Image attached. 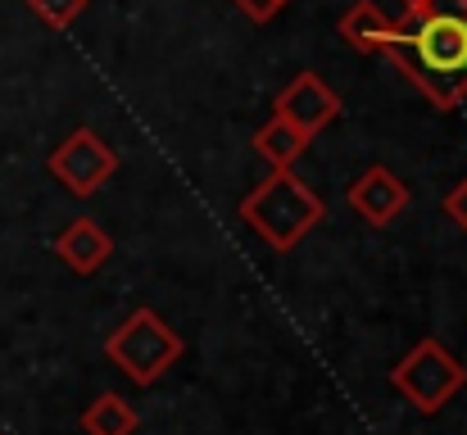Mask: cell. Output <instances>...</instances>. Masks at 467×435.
<instances>
[{
  "label": "cell",
  "instance_id": "cell-15",
  "mask_svg": "<svg viewBox=\"0 0 467 435\" xmlns=\"http://www.w3.org/2000/svg\"><path fill=\"white\" fill-rule=\"evenodd\" d=\"M445 218H450L459 232H467V177L445 195Z\"/></svg>",
  "mask_w": 467,
  "mask_h": 435
},
{
  "label": "cell",
  "instance_id": "cell-4",
  "mask_svg": "<svg viewBox=\"0 0 467 435\" xmlns=\"http://www.w3.org/2000/svg\"><path fill=\"white\" fill-rule=\"evenodd\" d=\"M390 386L422 413L436 418L450 399H459L467 386V363H459L436 336H422L395 368H390Z\"/></svg>",
  "mask_w": 467,
  "mask_h": 435
},
{
  "label": "cell",
  "instance_id": "cell-6",
  "mask_svg": "<svg viewBox=\"0 0 467 435\" xmlns=\"http://www.w3.org/2000/svg\"><path fill=\"white\" fill-rule=\"evenodd\" d=\"M273 119H282V123H291L296 132H305V137H317V132H327L336 119H340V96L317 78V73H296L282 91H277V100H273Z\"/></svg>",
  "mask_w": 467,
  "mask_h": 435
},
{
  "label": "cell",
  "instance_id": "cell-12",
  "mask_svg": "<svg viewBox=\"0 0 467 435\" xmlns=\"http://www.w3.org/2000/svg\"><path fill=\"white\" fill-rule=\"evenodd\" d=\"M27 5H32V14H36L46 27H55V32L73 27V23L82 18V9H87V0H27Z\"/></svg>",
  "mask_w": 467,
  "mask_h": 435
},
{
  "label": "cell",
  "instance_id": "cell-8",
  "mask_svg": "<svg viewBox=\"0 0 467 435\" xmlns=\"http://www.w3.org/2000/svg\"><path fill=\"white\" fill-rule=\"evenodd\" d=\"M55 254L78 273V277H96L109 254H114V236L96 223V218H73L59 236H55Z\"/></svg>",
  "mask_w": 467,
  "mask_h": 435
},
{
  "label": "cell",
  "instance_id": "cell-9",
  "mask_svg": "<svg viewBox=\"0 0 467 435\" xmlns=\"http://www.w3.org/2000/svg\"><path fill=\"white\" fill-rule=\"evenodd\" d=\"M336 27H340V41H345L349 50H363V55H372V50L386 55V50L400 41V18H386V9L372 5V0L349 5Z\"/></svg>",
  "mask_w": 467,
  "mask_h": 435
},
{
  "label": "cell",
  "instance_id": "cell-7",
  "mask_svg": "<svg viewBox=\"0 0 467 435\" xmlns=\"http://www.w3.org/2000/svg\"><path fill=\"white\" fill-rule=\"evenodd\" d=\"M345 204H349L368 227H390V223L409 209V186H404L400 172H390L386 163H372V168H363V172L349 181Z\"/></svg>",
  "mask_w": 467,
  "mask_h": 435
},
{
  "label": "cell",
  "instance_id": "cell-13",
  "mask_svg": "<svg viewBox=\"0 0 467 435\" xmlns=\"http://www.w3.org/2000/svg\"><path fill=\"white\" fill-rule=\"evenodd\" d=\"M422 14H467V0H404V18Z\"/></svg>",
  "mask_w": 467,
  "mask_h": 435
},
{
  "label": "cell",
  "instance_id": "cell-2",
  "mask_svg": "<svg viewBox=\"0 0 467 435\" xmlns=\"http://www.w3.org/2000/svg\"><path fill=\"white\" fill-rule=\"evenodd\" d=\"M241 218H245V227L259 241H268L277 254H286L327 218V200L313 191L296 168L291 172H268L241 200Z\"/></svg>",
  "mask_w": 467,
  "mask_h": 435
},
{
  "label": "cell",
  "instance_id": "cell-11",
  "mask_svg": "<svg viewBox=\"0 0 467 435\" xmlns=\"http://www.w3.org/2000/svg\"><path fill=\"white\" fill-rule=\"evenodd\" d=\"M82 431L87 435H137L141 431V418H137V409L123 395L105 390V395H96L82 409Z\"/></svg>",
  "mask_w": 467,
  "mask_h": 435
},
{
  "label": "cell",
  "instance_id": "cell-10",
  "mask_svg": "<svg viewBox=\"0 0 467 435\" xmlns=\"http://www.w3.org/2000/svg\"><path fill=\"white\" fill-rule=\"evenodd\" d=\"M254 154L273 168V172H291L296 163H300V154L309 150V137L305 132H296L291 123H282V119H268L259 132H254Z\"/></svg>",
  "mask_w": 467,
  "mask_h": 435
},
{
  "label": "cell",
  "instance_id": "cell-3",
  "mask_svg": "<svg viewBox=\"0 0 467 435\" xmlns=\"http://www.w3.org/2000/svg\"><path fill=\"white\" fill-rule=\"evenodd\" d=\"M182 354H186V340L159 317L155 308H132V313L105 336V358H109L132 386H155Z\"/></svg>",
  "mask_w": 467,
  "mask_h": 435
},
{
  "label": "cell",
  "instance_id": "cell-14",
  "mask_svg": "<svg viewBox=\"0 0 467 435\" xmlns=\"http://www.w3.org/2000/svg\"><path fill=\"white\" fill-rule=\"evenodd\" d=\"M232 5H236L245 18H254V23H268V18H277V14H282L291 0H232Z\"/></svg>",
  "mask_w": 467,
  "mask_h": 435
},
{
  "label": "cell",
  "instance_id": "cell-5",
  "mask_svg": "<svg viewBox=\"0 0 467 435\" xmlns=\"http://www.w3.org/2000/svg\"><path fill=\"white\" fill-rule=\"evenodd\" d=\"M46 168H50V177H55L68 195L87 200V195H96V191L119 172V154H114V145L105 141L100 132H91V128H73L64 141L50 150Z\"/></svg>",
  "mask_w": 467,
  "mask_h": 435
},
{
  "label": "cell",
  "instance_id": "cell-1",
  "mask_svg": "<svg viewBox=\"0 0 467 435\" xmlns=\"http://www.w3.org/2000/svg\"><path fill=\"white\" fill-rule=\"evenodd\" d=\"M390 64L431 100V109H459L467 100V14L400 18Z\"/></svg>",
  "mask_w": 467,
  "mask_h": 435
}]
</instances>
